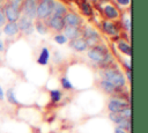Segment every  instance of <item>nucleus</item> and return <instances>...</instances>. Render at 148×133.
Segmentation results:
<instances>
[{"label":"nucleus","instance_id":"1","mask_svg":"<svg viewBox=\"0 0 148 133\" xmlns=\"http://www.w3.org/2000/svg\"><path fill=\"white\" fill-rule=\"evenodd\" d=\"M22 2L23 0H7L3 8V14L8 22H16L20 19Z\"/></svg>","mask_w":148,"mask_h":133},{"label":"nucleus","instance_id":"2","mask_svg":"<svg viewBox=\"0 0 148 133\" xmlns=\"http://www.w3.org/2000/svg\"><path fill=\"white\" fill-rule=\"evenodd\" d=\"M88 57L98 64H106L112 59L104 45H94V47L88 51Z\"/></svg>","mask_w":148,"mask_h":133},{"label":"nucleus","instance_id":"3","mask_svg":"<svg viewBox=\"0 0 148 133\" xmlns=\"http://www.w3.org/2000/svg\"><path fill=\"white\" fill-rule=\"evenodd\" d=\"M101 75L103 76V80H106L109 82H111L112 84H114L117 88H120V87H124L125 86V77L124 75L117 71V69H112V68H109V69H104Z\"/></svg>","mask_w":148,"mask_h":133},{"label":"nucleus","instance_id":"4","mask_svg":"<svg viewBox=\"0 0 148 133\" xmlns=\"http://www.w3.org/2000/svg\"><path fill=\"white\" fill-rule=\"evenodd\" d=\"M54 0H40L37 5V10H36V17L39 20H45L49 19L54 8Z\"/></svg>","mask_w":148,"mask_h":133},{"label":"nucleus","instance_id":"5","mask_svg":"<svg viewBox=\"0 0 148 133\" xmlns=\"http://www.w3.org/2000/svg\"><path fill=\"white\" fill-rule=\"evenodd\" d=\"M37 5H38V0H24L22 2V7H21V12H22L23 16H27L31 20L35 19Z\"/></svg>","mask_w":148,"mask_h":133},{"label":"nucleus","instance_id":"6","mask_svg":"<svg viewBox=\"0 0 148 133\" xmlns=\"http://www.w3.org/2000/svg\"><path fill=\"white\" fill-rule=\"evenodd\" d=\"M18 30L23 31L25 35H30L34 31V24H32V20L27 17V16H20L18 22L16 23Z\"/></svg>","mask_w":148,"mask_h":133},{"label":"nucleus","instance_id":"7","mask_svg":"<svg viewBox=\"0 0 148 133\" xmlns=\"http://www.w3.org/2000/svg\"><path fill=\"white\" fill-rule=\"evenodd\" d=\"M127 106H128V103L123 99H119V98H111L108 104V109L111 113H118L120 110H123Z\"/></svg>","mask_w":148,"mask_h":133},{"label":"nucleus","instance_id":"8","mask_svg":"<svg viewBox=\"0 0 148 133\" xmlns=\"http://www.w3.org/2000/svg\"><path fill=\"white\" fill-rule=\"evenodd\" d=\"M83 36H84V40L87 42L88 45H95L97 44L98 39H99V36H98V32L96 30H94L92 28H86L84 31H83Z\"/></svg>","mask_w":148,"mask_h":133},{"label":"nucleus","instance_id":"9","mask_svg":"<svg viewBox=\"0 0 148 133\" xmlns=\"http://www.w3.org/2000/svg\"><path fill=\"white\" fill-rule=\"evenodd\" d=\"M47 25L56 30V31H61L64 30V28L66 27L65 25V22H64V19L60 17V16H56V15H51L49 17V22H47Z\"/></svg>","mask_w":148,"mask_h":133},{"label":"nucleus","instance_id":"10","mask_svg":"<svg viewBox=\"0 0 148 133\" xmlns=\"http://www.w3.org/2000/svg\"><path fill=\"white\" fill-rule=\"evenodd\" d=\"M62 19H64L65 25H67V27H76V28H79V25L81 24L80 16H77L74 13H67Z\"/></svg>","mask_w":148,"mask_h":133},{"label":"nucleus","instance_id":"11","mask_svg":"<svg viewBox=\"0 0 148 133\" xmlns=\"http://www.w3.org/2000/svg\"><path fill=\"white\" fill-rule=\"evenodd\" d=\"M64 30H65V32L62 34L67 39H71V40H73V39H75V38H79V36H80V30H79V28H76V27H65L64 28Z\"/></svg>","mask_w":148,"mask_h":133},{"label":"nucleus","instance_id":"12","mask_svg":"<svg viewBox=\"0 0 148 133\" xmlns=\"http://www.w3.org/2000/svg\"><path fill=\"white\" fill-rule=\"evenodd\" d=\"M71 46H72L74 50L79 51V52H83V51L87 50L88 44H87V42H86L83 38H75V39H73V40L71 42Z\"/></svg>","mask_w":148,"mask_h":133},{"label":"nucleus","instance_id":"13","mask_svg":"<svg viewBox=\"0 0 148 133\" xmlns=\"http://www.w3.org/2000/svg\"><path fill=\"white\" fill-rule=\"evenodd\" d=\"M103 25V30L109 35V36H118V29L116 28V25L110 22V21H103L102 22Z\"/></svg>","mask_w":148,"mask_h":133},{"label":"nucleus","instance_id":"14","mask_svg":"<svg viewBox=\"0 0 148 133\" xmlns=\"http://www.w3.org/2000/svg\"><path fill=\"white\" fill-rule=\"evenodd\" d=\"M17 31H18V28L16 22H8L3 28V32L8 36H14L17 34Z\"/></svg>","mask_w":148,"mask_h":133},{"label":"nucleus","instance_id":"15","mask_svg":"<svg viewBox=\"0 0 148 133\" xmlns=\"http://www.w3.org/2000/svg\"><path fill=\"white\" fill-rule=\"evenodd\" d=\"M49 58H50V52H49V49L47 47H43L42 51H40V54L37 59V62L42 66L46 65L49 62Z\"/></svg>","mask_w":148,"mask_h":133},{"label":"nucleus","instance_id":"16","mask_svg":"<svg viewBox=\"0 0 148 133\" xmlns=\"http://www.w3.org/2000/svg\"><path fill=\"white\" fill-rule=\"evenodd\" d=\"M66 14H67V9H66V7H65L62 3H60V2H56V3H54V8H53V13H52V15L64 17Z\"/></svg>","mask_w":148,"mask_h":133},{"label":"nucleus","instance_id":"17","mask_svg":"<svg viewBox=\"0 0 148 133\" xmlns=\"http://www.w3.org/2000/svg\"><path fill=\"white\" fill-rule=\"evenodd\" d=\"M101 87H102V89H103L105 93H108V94H112V93H116V91L118 90V88H117L114 84H112L111 82H109V81H106V80H102V81H101Z\"/></svg>","mask_w":148,"mask_h":133},{"label":"nucleus","instance_id":"18","mask_svg":"<svg viewBox=\"0 0 148 133\" xmlns=\"http://www.w3.org/2000/svg\"><path fill=\"white\" fill-rule=\"evenodd\" d=\"M104 13H105L106 17H109V19H117L118 15H119L118 14V10L112 5H106L104 7Z\"/></svg>","mask_w":148,"mask_h":133},{"label":"nucleus","instance_id":"19","mask_svg":"<svg viewBox=\"0 0 148 133\" xmlns=\"http://www.w3.org/2000/svg\"><path fill=\"white\" fill-rule=\"evenodd\" d=\"M118 49H119V51H121L124 54L131 56V46H130V44L126 43L125 40H119V42H118Z\"/></svg>","mask_w":148,"mask_h":133},{"label":"nucleus","instance_id":"20","mask_svg":"<svg viewBox=\"0 0 148 133\" xmlns=\"http://www.w3.org/2000/svg\"><path fill=\"white\" fill-rule=\"evenodd\" d=\"M81 9H82V13L86 15V16H90L92 15V7L89 2L87 1H83L82 2V6H81Z\"/></svg>","mask_w":148,"mask_h":133},{"label":"nucleus","instance_id":"21","mask_svg":"<svg viewBox=\"0 0 148 133\" xmlns=\"http://www.w3.org/2000/svg\"><path fill=\"white\" fill-rule=\"evenodd\" d=\"M50 97H51V101H52L53 103L59 102V101L61 99V93H60V90H57V89L51 90V91H50Z\"/></svg>","mask_w":148,"mask_h":133},{"label":"nucleus","instance_id":"22","mask_svg":"<svg viewBox=\"0 0 148 133\" xmlns=\"http://www.w3.org/2000/svg\"><path fill=\"white\" fill-rule=\"evenodd\" d=\"M36 29H37V31H38L39 34H42V35L46 34V31H47V28H46L45 23H44L42 20H38V21L36 22Z\"/></svg>","mask_w":148,"mask_h":133},{"label":"nucleus","instance_id":"23","mask_svg":"<svg viewBox=\"0 0 148 133\" xmlns=\"http://www.w3.org/2000/svg\"><path fill=\"white\" fill-rule=\"evenodd\" d=\"M7 98H8V102L9 103H12V104H18V101L16 99V96H15L13 89H8L7 90Z\"/></svg>","mask_w":148,"mask_h":133},{"label":"nucleus","instance_id":"24","mask_svg":"<svg viewBox=\"0 0 148 133\" xmlns=\"http://www.w3.org/2000/svg\"><path fill=\"white\" fill-rule=\"evenodd\" d=\"M118 127L123 128L124 131H131V119H123L118 124Z\"/></svg>","mask_w":148,"mask_h":133},{"label":"nucleus","instance_id":"25","mask_svg":"<svg viewBox=\"0 0 148 133\" xmlns=\"http://www.w3.org/2000/svg\"><path fill=\"white\" fill-rule=\"evenodd\" d=\"M109 118H110L113 123H116L117 125H118L123 119H125V118H123L119 113H111V112H110V114H109Z\"/></svg>","mask_w":148,"mask_h":133},{"label":"nucleus","instance_id":"26","mask_svg":"<svg viewBox=\"0 0 148 133\" xmlns=\"http://www.w3.org/2000/svg\"><path fill=\"white\" fill-rule=\"evenodd\" d=\"M61 86H62V88L66 89V90L73 89V84L71 83V81H69L67 77H62V79H61Z\"/></svg>","mask_w":148,"mask_h":133},{"label":"nucleus","instance_id":"27","mask_svg":"<svg viewBox=\"0 0 148 133\" xmlns=\"http://www.w3.org/2000/svg\"><path fill=\"white\" fill-rule=\"evenodd\" d=\"M123 118H125V119H131V109L127 106V108H125V109H123V110H120L119 112H118Z\"/></svg>","mask_w":148,"mask_h":133},{"label":"nucleus","instance_id":"28","mask_svg":"<svg viewBox=\"0 0 148 133\" xmlns=\"http://www.w3.org/2000/svg\"><path fill=\"white\" fill-rule=\"evenodd\" d=\"M54 40L58 43V44H65L67 42V38L62 35V34H59V35H56L54 36Z\"/></svg>","mask_w":148,"mask_h":133},{"label":"nucleus","instance_id":"29","mask_svg":"<svg viewBox=\"0 0 148 133\" xmlns=\"http://www.w3.org/2000/svg\"><path fill=\"white\" fill-rule=\"evenodd\" d=\"M6 23V17H5V14H3V9L0 8V28L2 25H5Z\"/></svg>","mask_w":148,"mask_h":133},{"label":"nucleus","instance_id":"30","mask_svg":"<svg viewBox=\"0 0 148 133\" xmlns=\"http://www.w3.org/2000/svg\"><path fill=\"white\" fill-rule=\"evenodd\" d=\"M130 1H131V0H117V2H118L120 6H128V5H130Z\"/></svg>","mask_w":148,"mask_h":133},{"label":"nucleus","instance_id":"31","mask_svg":"<svg viewBox=\"0 0 148 133\" xmlns=\"http://www.w3.org/2000/svg\"><path fill=\"white\" fill-rule=\"evenodd\" d=\"M114 133H127V132H126V131H124V130H123V128H120V127H116Z\"/></svg>","mask_w":148,"mask_h":133},{"label":"nucleus","instance_id":"32","mask_svg":"<svg viewBox=\"0 0 148 133\" xmlns=\"http://www.w3.org/2000/svg\"><path fill=\"white\" fill-rule=\"evenodd\" d=\"M3 98H5V94H3V90H2V88L0 86V101H2Z\"/></svg>","mask_w":148,"mask_h":133},{"label":"nucleus","instance_id":"33","mask_svg":"<svg viewBox=\"0 0 148 133\" xmlns=\"http://www.w3.org/2000/svg\"><path fill=\"white\" fill-rule=\"evenodd\" d=\"M125 25H126V28H127V29H131V21H130L128 19L125 21Z\"/></svg>","mask_w":148,"mask_h":133},{"label":"nucleus","instance_id":"34","mask_svg":"<svg viewBox=\"0 0 148 133\" xmlns=\"http://www.w3.org/2000/svg\"><path fill=\"white\" fill-rule=\"evenodd\" d=\"M126 76H127V79L131 81V71H127V73H126Z\"/></svg>","mask_w":148,"mask_h":133},{"label":"nucleus","instance_id":"35","mask_svg":"<svg viewBox=\"0 0 148 133\" xmlns=\"http://www.w3.org/2000/svg\"><path fill=\"white\" fill-rule=\"evenodd\" d=\"M1 51H3V43H2V40H0V52Z\"/></svg>","mask_w":148,"mask_h":133},{"label":"nucleus","instance_id":"36","mask_svg":"<svg viewBox=\"0 0 148 133\" xmlns=\"http://www.w3.org/2000/svg\"><path fill=\"white\" fill-rule=\"evenodd\" d=\"M91 1H96V0H91Z\"/></svg>","mask_w":148,"mask_h":133}]
</instances>
